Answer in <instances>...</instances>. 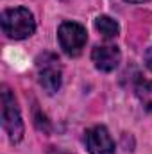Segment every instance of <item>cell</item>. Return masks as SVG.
I'll return each mask as SVG.
<instances>
[{
    "mask_svg": "<svg viewBox=\"0 0 152 154\" xmlns=\"http://www.w3.org/2000/svg\"><path fill=\"white\" fill-rule=\"evenodd\" d=\"M2 31L13 39H25L34 34L36 20L27 7H13L2 13Z\"/></svg>",
    "mask_w": 152,
    "mask_h": 154,
    "instance_id": "obj_1",
    "label": "cell"
},
{
    "mask_svg": "<svg viewBox=\"0 0 152 154\" xmlns=\"http://www.w3.org/2000/svg\"><path fill=\"white\" fill-rule=\"evenodd\" d=\"M2 125L11 142H20L23 136V120L20 108L13 91L7 86H2Z\"/></svg>",
    "mask_w": 152,
    "mask_h": 154,
    "instance_id": "obj_2",
    "label": "cell"
},
{
    "mask_svg": "<svg viewBox=\"0 0 152 154\" xmlns=\"http://www.w3.org/2000/svg\"><path fill=\"white\" fill-rule=\"evenodd\" d=\"M57 39H59V45H61L63 52L75 57L86 47L88 32L77 22H63L57 29Z\"/></svg>",
    "mask_w": 152,
    "mask_h": 154,
    "instance_id": "obj_3",
    "label": "cell"
},
{
    "mask_svg": "<svg viewBox=\"0 0 152 154\" xmlns=\"http://www.w3.org/2000/svg\"><path fill=\"white\" fill-rule=\"evenodd\" d=\"M38 70H39V84L43 86V90L47 93H56L61 88V66H59V59L52 54H45L38 61Z\"/></svg>",
    "mask_w": 152,
    "mask_h": 154,
    "instance_id": "obj_4",
    "label": "cell"
},
{
    "mask_svg": "<svg viewBox=\"0 0 152 154\" xmlns=\"http://www.w3.org/2000/svg\"><path fill=\"white\" fill-rule=\"evenodd\" d=\"M84 142L90 154H114V142L104 125H95L88 129Z\"/></svg>",
    "mask_w": 152,
    "mask_h": 154,
    "instance_id": "obj_5",
    "label": "cell"
},
{
    "mask_svg": "<svg viewBox=\"0 0 152 154\" xmlns=\"http://www.w3.org/2000/svg\"><path fill=\"white\" fill-rule=\"evenodd\" d=\"M91 59L100 72H113L114 68L120 65L122 54L116 45H99L91 52Z\"/></svg>",
    "mask_w": 152,
    "mask_h": 154,
    "instance_id": "obj_6",
    "label": "cell"
},
{
    "mask_svg": "<svg viewBox=\"0 0 152 154\" xmlns=\"http://www.w3.org/2000/svg\"><path fill=\"white\" fill-rule=\"evenodd\" d=\"M95 27L106 39H113L120 34V25L116 23V20H113L111 16H106V14H102L95 20Z\"/></svg>",
    "mask_w": 152,
    "mask_h": 154,
    "instance_id": "obj_7",
    "label": "cell"
},
{
    "mask_svg": "<svg viewBox=\"0 0 152 154\" xmlns=\"http://www.w3.org/2000/svg\"><path fill=\"white\" fill-rule=\"evenodd\" d=\"M136 95L143 108L152 111V81H140L136 86Z\"/></svg>",
    "mask_w": 152,
    "mask_h": 154,
    "instance_id": "obj_8",
    "label": "cell"
},
{
    "mask_svg": "<svg viewBox=\"0 0 152 154\" xmlns=\"http://www.w3.org/2000/svg\"><path fill=\"white\" fill-rule=\"evenodd\" d=\"M143 59H145V66H147V68L152 72V47H149V48L145 50V56H143Z\"/></svg>",
    "mask_w": 152,
    "mask_h": 154,
    "instance_id": "obj_9",
    "label": "cell"
},
{
    "mask_svg": "<svg viewBox=\"0 0 152 154\" xmlns=\"http://www.w3.org/2000/svg\"><path fill=\"white\" fill-rule=\"evenodd\" d=\"M129 4H143V2H149V0H125Z\"/></svg>",
    "mask_w": 152,
    "mask_h": 154,
    "instance_id": "obj_10",
    "label": "cell"
}]
</instances>
